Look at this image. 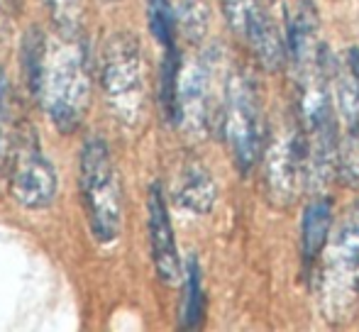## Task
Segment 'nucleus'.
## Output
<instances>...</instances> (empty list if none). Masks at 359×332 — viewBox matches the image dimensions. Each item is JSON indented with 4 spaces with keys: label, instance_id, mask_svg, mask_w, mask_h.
<instances>
[{
    "label": "nucleus",
    "instance_id": "18",
    "mask_svg": "<svg viewBox=\"0 0 359 332\" xmlns=\"http://www.w3.org/2000/svg\"><path fill=\"white\" fill-rule=\"evenodd\" d=\"M52 25L62 34H83V0H42Z\"/></svg>",
    "mask_w": 359,
    "mask_h": 332
},
{
    "label": "nucleus",
    "instance_id": "8",
    "mask_svg": "<svg viewBox=\"0 0 359 332\" xmlns=\"http://www.w3.org/2000/svg\"><path fill=\"white\" fill-rule=\"evenodd\" d=\"M308 144L303 127L291 130L271 142L264 159L266 193L274 205H288L296 198L301 179L306 181Z\"/></svg>",
    "mask_w": 359,
    "mask_h": 332
},
{
    "label": "nucleus",
    "instance_id": "11",
    "mask_svg": "<svg viewBox=\"0 0 359 332\" xmlns=\"http://www.w3.org/2000/svg\"><path fill=\"white\" fill-rule=\"evenodd\" d=\"M245 39L264 71L271 74V71L284 69V64L288 59V42H286L284 32H281L279 22H276L274 15L266 8V3H262V8L257 10V15L252 18Z\"/></svg>",
    "mask_w": 359,
    "mask_h": 332
},
{
    "label": "nucleus",
    "instance_id": "17",
    "mask_svg": "<svg viewBox=\"0 0 359 332\" xmlns=\"http://www.w3.org/2000/svg\"><path fill=\"white\" fill-rule=\"evenodd\" d=\"M203 318V289H201V269L198 261L189 259L184 274V296L179 308V325L184 330H194Z\"/></svg>",
    "mask_w": 359,
    "mask_h": 332
},
{
    "label": "nucleus",
    "instance_id": "22",
    "mask_svg": "<svg viewBox=\"0 0 359 332\" xmlns=\"http://www.w3.org/2000/svg\"><path fill=\"white\" fill-rule=\"evenodd\" d=\"M8 39V18H5L3 8H0V44Z\"/></svg>",
    "mask_w": 359,
    "mask_h": 332
},
{
    "label": "nucleus",
    "instance_id": "12",
    "mask_svg": "<svg viewBox=\"0 0 359 332\" xmlns=\"http://www.w3.org/2000/svg\"><path fill=\"white\" fill-rule=\"evenodd\" d=\"M318 27H320V18L318 10L311 0H298L296 10L288 22V57H291L296 71H306L316 64L318 59Z\"/></svg>",
    "mask_w": 359,
    "mask_h": 332
},
{
    "label": "nucleus",
    "instance_id": "3",
    "mask_svg": "<svg viewBox=\"0 0 359 332\" xmlns=\"http://www.w3.org/2000/svg\"><path fill=\"white\" fill-rule=\"evenodd\" d=\"M79 193L95 242L113 244L123 230V186L105 139L90 137L81 149Z\"/></svg>",
    "mask_w": 359,
    "mask_h": 332
},
{
    "label": "nucleus",
    "instance_id": "10",
    "mask_svg": "<svg viewBox=\"0 0 359 332\" xmlns=\"http://www.w3.org/2000/svg\"><path fill=\"white\" fill-rule=\"evenodd\" d=\"M169 193L179 208L189 210L196 215H205L213 210L217 188L213 174L205 169V164L201 159H196L194 154H181L179 162L174 164L171 171V184Z\"/></svg>",
    "mask_w": 359,
    "mask_h": 332
},
{
    "label": "nucleus",
    "instance_id": "16",
    "mask_svg": "<svg viewBox=\"0 0 359 332\" xmlns=\"http://www.w3.org/2000/svg\"><path fill=\"white\" fill-rule=\"evenodd\" d=\"M47 37L44 32L32 25L27 29L22 39V74H25V83L32 90V95L39 98V90H42V78H44V62H47Z\"/></svg>",
    "mask_w": 359,
    "mask_h": 332
},
{
    "label": "nucleus",
    "instance_id": "4",
    "mask_svg": "<svg viewBox=\"0 0 359 332\" xmlns=\"http://www.w3.org/2000/svg\"><path fill=\"white\" fill-rule=\"evenodd\" d=\"M220 127L240 174H250L264 147L262 100L247 74L235 71L225 83V100L220 105Z\"/></svg>",
    "mask_w": 359,
    "mask_h": 332
},
{
    "label": "nucleus",
    "instance_id": "15",
    "mask_svg": "<svg viewBox=\"0 0 359 332\" xmlns=\"http://www.w3.org/2000/svg\"><path fill=\"white\" fill-rule=\"evenodd\" d=\"M176 32H181L191 44H201L208 34L210 8L208 0H171Z\"/></svg>",
    "mask_w": 359,
    "mask_h": 332
},
{
    "label": "nucleus",
    "instance_id": "14",
    "mask_svg": "<svg viewBox=\"0 0 359 332\" xmlns=\"http://www.w3.org/2000/svg\"><path fill=\"white\" fill-rule=\"evenodd\" d=\"M332 78H335L337 115L345 125V134H359V76L345 59L342 67L335 64Z\"/></svg>",
    "mask_w": 359,
    "mask_h": 332
},
{
    "label": "nucleus",
    "instance_id": "20",
    "mask_svg": "<svg viewBox=\"0 0 359 332\" xmlns=\"http://www.w3.org/2000/svg\"><path fill=\"white\" fill-rule=\"evenodd\" d=\"M264 0H222V15L225 22L237 37L245 39L247 27H250L252 18L257 15V10L262 8Z\"/></svg>",
    "mask_w": 359,
    "mask_h": 332
},
{
    "label": "nucleus",
    "instance_id": "9",
    "mask_svg": "<svg viewBox=\"0 0 359 332\" xmlns=\"http://www.w3.org/2000/svg\"><path fill=\"white\" fill-rule=\"evenodd\" d=\"M147 230H149V249L154 271L161 284L176 286L184 279V266L176 249L174 228H171L169 208H166L164 191L159 184L149 186V198H147Z\"/></svg>",
    "mask_w": 359,
    "mask_h": 332
},
{
    "label": "nucleus",
    "instance_id": "1",
    "mask_svg": "<svg viewBox=\"0 0 359 332\" xmlns=\"http://www.w3.org/2000/svg\"><path fill=\"white\" fill-rule=\"evenodd\" d=\"M93 62L83 34H54L47 47L39 103L62 134H74L83 125L90 105Z\"/></svg>",
    "mask_w": 359,
    "mask_h": 332
},
{
    "label": "nucleus",
    "instance_id": "6",
    "mask_svg": "<svg viewBox=\"0 0 359 332\" xmlns=\"http://www.w3.org/2000/svg\"><path fill=\"white\" fill-rule=\"evenodd\" d=\"M213 71L215 54L205 52L194 57L189 64L181 67L179 88H176V120L186 134L203 137L213 127L215 110L213 105Z\"/></svg>",
    "mask_w": 359,
    "mask_h": 332
},
{
    "label": "nucleus",
    "instance_id": "21",
    "mask_svg": "<svg viewBox=\"0 0 359 332\" xmlns=\"http://www.w3.org/2000/svg\"><path fill=\"white\" fill-rule=\"evenodd\" d=\"M337 176L342 184L359 186V134H345L337 154Z\"/></svg>",
    "mask_w": 359,
    "mask_h": 332
},
{
    "label": "nucleus",
    "instance_id": "7",
    "mask_svg": "<svg viewBox=\"0 0 359 332\" xmlns=\"http://www.w3.org/2000/svg\"><path fill=\"white\" fill-rule=\"evenodd\" d=\"M323 281H325L327 303L335 305L340 315V308L350 303L359 286V205H352L335 237L330 240Z\"/></svg>",
    "mask_w": 359,
    "mask_h": 332
},
{
    "label": "nucleus",
    "instance_id": "5",
    "mask_svg": "<svg viewBox=\"0 0 359 332\" xmlns=\"http://www.w3.org/2000/svg\"><path fill=\"white\" fill-rule=\"evenodd\" d=\"M59 176L37 142V132L27 123L18 125L13 134V154L8 169V193L25 210H44L54 203Z\"/></svg>",
    "mask_w": 359,
    "mask_h": 332
},
{
    "label": "nucleus",
    "instance_id": "19",
    "mask_svg": "<svg viewBox=\"0 0 359 332\" xmlns=\"http://www.w3.org/2000/svg\"><path fill=\"white\" fill-rule=\"evenodd\" d=\"M13 134L8 123V78L0 69V195L8 188V169H10V154H13Z\"/></svg>",
    "mask_w": 359,
    "mask_h": 332
},
{
    "label": "nucleus",
    "instance_id": "23",
    "mask_svg": "<svg viewBox=\"0 0 359 332\" xmlns=\"http://www.w3.org/2000/svg\"><path fill=\"white\" fill-rule=\"evenodd\" d=\"M108 3H115V0H108Z\"/></svg>",
    "mask_w": 359,
    "mask_h": 332
},
{
    "label": "nucleus",
    "instance_id": "2",
    "mask_svg": "<svg viewBox=\"0 0 359 332\" xmlns=\"http://www.w3.org/2000/svg\"><path fill=\"white\" fill-rule=\"evenodd\" d=\"M98 78L110 113L125 127L140 125L147 105V78L144 54L137 34L120 29L105 39L100 47Z\"/></svg>",
    "mask_w": 359,
    "mask_h": 332
},
{
    "label": "nucleus",
    "instance_id": "13",
    "mask_svg": "<svg viewBox=\"0 0 359 332\" xmlns=\"http://www.w3.org/2000/svg\"><path fill=\"white\" fill-rule=\"evenodd\" d=\"M330 233L332 205L327 198H316L313 203H308L301 225V249L306 264H313L323 254V249L327 247V240H330Z\"/></svg>",
    "mask_w": 359,
    "mask_h": 332
}]
</instances>
